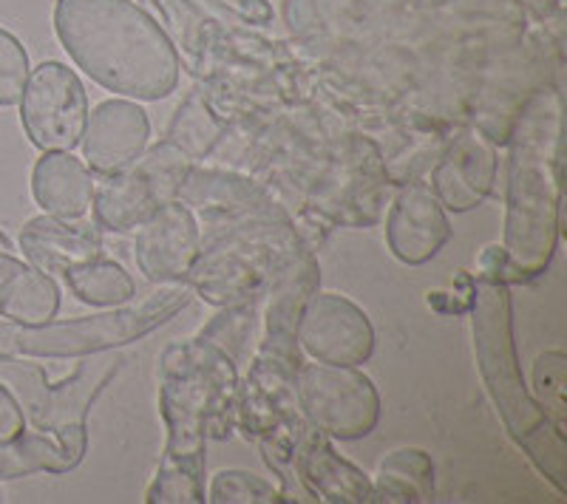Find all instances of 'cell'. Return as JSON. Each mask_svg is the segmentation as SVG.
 <instances>
[{"mask_svg":"<svg viewBox=\"0 0 567 504\" xmlns=\"http://www.w3.org/2000/svg\"><path fill=\"white\" fill-rule=\"evenodd\" d=\"M290 233V227H284V230H278L272 239H267V244H256V241L245 244V241L239 239H230L207 246V250H199V259H196L194 270L187 275V284L194 286L207 304H247V301H252V297L261 292V286L270 284L276 259H267V255H272V244H276V241H281L284 235ZM290 241H287V244H290ZM281 246H278V250H281Z\"/></svg>","mask_w":567,"mask_h":504,"instance_id":"cell-11","label":"cell"},{"mask_svg":"<svg viewBox=\"0 0 567 504\" xmlns=\"http://www.w3.org/2000/svg\"><path fill=\"white\" fill-rule=\"evenodd\" d=\"M54 34L105 91L154 103L179 85L174 43L136 0H54Z\"/></svg>","mask_w":567,"mask_h":504,"instance_id":"cell-3","label":"cell"},{"mask_svg":"<svg viewBox=\"0 0 567 504\" xmlns=\"http://www.w3.org/2000/svg\"><path fill=\"white\" fill-rule=\"evenodd\" d=\"M20 250L32 266L60 275L65 266L103 255V239L97 224H80V219L43 213L20 230Z\"/></svg>","mask_w":567,"mask_h":504,"instance_id":"cell-17","label":"cell"},{"mask_svg":"<svg viewBox=\"0 0 567 504\" xmlns=\"http://www.w3.org/2000/svg\"><path fill=\"white\" fill-rule=\"evenodd\" d=\"M94 174L71 150H49L32 170V196L43 213L58 219H83L94 199Z\"/></svg>","mask_w":567,"mask_h":504,"instance_id":"cell-18","label":"cell"},{"mask_svg":"<svg viewBox=\"0 0 567 504\" xmlns=\"http://www.w3.org/2000/svg\"><path fill=\"white\" fill-rule=\"evenodd\" d=\"M239 386L236 360L210 337L196 335L165 346L159 357V414L168 440L145 502H205V445L233 433Z\"/></svg>","mask_w":567,"mask_h":504,"instance_id":"cell-1","label":"cell"},{"mask_svg":"<svg viewBox=\"0 0 567 504\" xmlns=\"http://www.w3.org/2000/svg\"><path fill=\"white\" fill-rule=\"evenodd\" d=\"M60 275H63L71 295L89 306L111 309V306L128 304L131 297L136 295V284L131 279V272H125L123 264H116V261L105 259V255L65 266Z\"/></svg>","mask_w":567,"mask_h":504,"instance_id":"cell-22","label":"cell"},{"mask_svg":"<svg viewBox=\"0 0 567 504\" xmlns=\"http://www.w3.org/2000/svg\"><path fill=\"white\" fill-rule=\"evenodd\" d=\"M471 332L474 351L485 388L496 411L503 417L508 437L528 453L536 471L548 479L559 493H565V433L554 428L539 402L525 388L523 369L516 360L514 312H511L508 284L494 279H480L471 290Z\"/></svg>","mask_w":567,"mask_h":504,"instance_id":"cell-4","label":"cell"},{"mask_svg":"<svg viewBox=\"0 0 567 504\" xmlns=\"http://www.w3.org/2000/svg\"><path fill=\"white\" fill-rule=\"evenodd\" d=\"M301 360L298 346L261 340V349L252 357L250 371L239 386L236 422L247 437L261 440L276 428L301 420L296 397V371Z\"/></svg>","mask_w":567,"mask_h":504,"instance_id":"cell-9","label":"cell"},{"mask_svg":"<svg viewBox=\"0 0 567 504\" xmlns=\"http://www.w3.org/2000/svg\"><path fill=\"white\" fill-rule=\"evenodd\" d=\"M89 119V94L74 69L45 60L29 72L20 97V123L29 143L49 150H74Z\"/></svg>","mask_w":567,"mask_h":504,"instance_id":"cell-8","label":"cell"},{"mask_svg":"<svg viewBox=\"0 0 567 504\" xmlns=\"http://www.w3.org/2000/svg\"><path fill=\"white\" fill-rule=\"evenodd\" d=\"M187 170V154L171 139L151 150L145 148L128 168L103 176L94 188V221L111 233L136 230L159 204L179 199Z\"/></svg>","mask_w":567,"mask_h":504,"instance_id":"cell-7","label":"cell"},{"mask_svg":"<svg viewBox=\"0 0 567 504\" xmlns=\"http://www.w3.org/2000/svg\"><path fill=\"white\" fill-rule=\"evenodd\" d=\"M60 312V286L49 272L32 264H20L14 279L0 295V317L9 324L40 326L54 321Z\"/></svg>","mask_w":567,"mask_h":504,"instance_id":"cell-21","label":"cell"},{"mask_svg":"<svg viewBox=\"0 0 567 504\" xmlns=\"http://www.w3.org/2000/svg\"><path fill=\"white\" fill-rule=\"evenodd\" d=\"M190 297L194 286L179 281V284L159 286L142 297L140 304L128 301L78 321H49L40 326L0 324V360H23V357L63 360V357H85L116 349L168 324L176 312L190 304Z\"/></svg>","mask_w":567,"mask_h":504,"instance_id":"cell-5","label":"cell"},{"mask_svg":"<svg viewBox=\"0 0 567 504\" xmlns=\"http://www.w3.org/2000/svg\"><path fill=\"white\" fill-rule=\"evenodd\" d=\"M202 250L199 221L182 199L165 201L136 227L134 261L151 284L187 281Z\"/></svg>","mask_w":567,"mask_h":504,"instance_id":"cell-12","label":"cell"},{"mask_svg":"<svg viewBox=\"0 0 567 504\" xmlns=\"http://www.w3.org/2000/svg\"><path fill=\"white\" fill-rule=\"evenodd\" d=\"M296 397L303 422L329 440H361L381 422V395L358 366L301 360Z\"/></svg>","mask_w":567,"mask_h":504,"instance_id":"cell-6","label":"cell"},{"mask_svg":"<svg viewBox=\"0 0 567 504\" xmlns=\"http://www.w3.org/2000/svg\"><path fill=\"white\" fill-rule=\"evenodd\" d=\"M12 250L14 246L12 241H9V235L0 230V295H3V290L9 286V281L14 279V272L20 270V264H23Z\"/></svg>","mask_w":567,"mask_h":504,"instance_id":"cell-27","label":"cell"},{"mask_svg":"<svg viewBox=\"0 0 567 504\" xmlns=\"http://www.w3.org/2000/svg\"><path fill=\"white\" fill-rule=\"evenodd\" d=\"M148 111L131 99H103L91 111L83 130V154L91 174L109 176L128 168L148 148Z\"/></svg>","mask_w":567,"mask_h":504,"instance_id":"cell-13","label":"cell"},{"mask_svg":"<svg viewBox=\"0 0 567 504\" xmlns=\"http://www.w3.org/2000/svg\"><path fill=\"white\" fill-rule=\"evenodd\" d=\"M292 471L307 498L318 502H372V479L332 448L327 433L303 426L292 445Z\"/></svg>","mask_w":567,"mask_h":504,"instance_id":"cell-15","label":"cell"},{"mask_svg":"<svg viewBox=\"0 0 567 504\" xmlns=\"http://www.w3.org/2000/svg\"><path fill=\"white\" fill-rule=\"evenodd\" d=\"M496 150L483 130H465L449 145L432 176V190L445 210L468 213L494 188Z\"/></svg>","mask_w":567,"mask_h":504,"instance_id":"cell-16","label":"cell"},{"mask_svg":"<svg viewBox=\"0 0 567 504\" xmlns=\"http://www.w3.org/2000/svg\"><path fill=\"white\" fill-rule=\"evenodd\" d=\"M452 239V221L432 188L409 185L398 193L386 219V241L406 266L429 264Z\"/></svg>","mask_w":567,"mask_h":504,"instance_id":"cell-14","label":"cell"},{"mask_svg":"<svg viewBox=\"0 0 567 504\" xmlns=\"http://www.w3.org/2000/svg\"><path fill=\"white\" fill-rule=\"evenodd\" d=\"M508 196L503 246L483 255V279L528 284L550 266L561 227V94L530 97L508 130Z\"/></svg>","mask_w":567,"mask_h":504,"instance_id":"cell-2","label":"cell"},{"mask_svg":"<svg viewBox=\"0 0 567 504\" xmlns=\"http://www.w3.org/2000/svg\"><path fill=\"white\" fill-rule=\"evenodd\" d=\"M83 456L85 442L65 440L54 431H23L14 440L0 442V482L29 476V473H69L83 462Z\"/></svg>","mask_w":567,"mask_h":504,"instance_id":"cell-19","label":"cell"},{"mask_svg":"<svg viewBox=\"0 0 567 504\" xmlns=\"http://www.w3.org/2000/svg\"><path fill=\"white\" fill-rule=\"evenodd\" d=\"M298 349L318 363L361 366L374 351V326L361 306L338 292H312L296 329Z\"/></svg>","mask_w":567,"mask_h":504,"instance_id":"cell-10","label":"cell"},{"mask_svg":"<svg viewBox=\"0 0 567 504\" xmlns=\"http://www.w3.org/2000/svg\"><path fill=\"white\" fill-rule=\"evenodd\" d=\"M205 502L213 504H272L284 502L272 482L250 471H219L207 485Z\"/></svg>","mask_w":567,"mask_h":504,"instance_id":"cell-24","label":"cell"},{"mask_svg":"<svg viewBox=\"0 0 567 504\" xmlns=\"http://www.w3.org/2000/svg\"><path fill=\"white\" fill-rule=\"evenodd\" d=\"M434 496V462L423 448H398L378 462L372 502H429Z\"/></svg>","mask_w":567,"mask_h":504,"instance_id":"cell-20","label":"cell"},{"mask_svg":"<svg viewBox=\"0 0 567 504\" xmlns=\"http://www.w3.org/2000/svg\"><path fill=\"white\" fill-rule=\"evenodd\" d=\"M29 72H32V65H29L23 43L9 29L0 27V108L20 103Z\"/></svg>","mask_w":567,"mask_h":504,"instance_id":"cell-25","label":"cell"},{"mask_svg":"<svg viewBox=\"0 0 567 504\" xmlns=\"http://www.w3.org/2000/svg\"><path fill=\"white\" fill-rule=\"evenodd\" d=\"M534 386L539 408L545 411L554 428L565 433V417H567V357L561 351H545L536 357L534 363Z\"/></svg>","mask_w":567,"mask_h":504,"instance_id":"cell-23","label":"cell"},{"mask_svg":"<svg viewBox=\"0 0 567 504\" xmlns=\"http://www.w3.org/2000/svg\"><path fill=\"white\" fill-rule=\"evenodd\" d=\"M27 431V414L20 406L18 397L7 388V382H0V442L14 440L18 433Z\"/></svg>","mask_w":567,"mask_h":504,"instance_id":"cell-26","label":"cell"}]
</instances>
